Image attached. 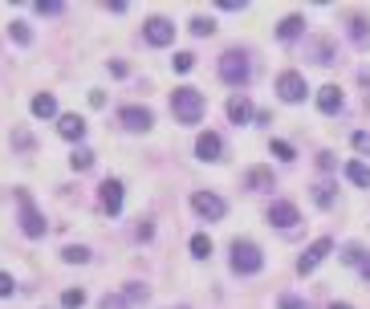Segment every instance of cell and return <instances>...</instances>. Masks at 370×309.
<instances>
[{
	"label": "cell",
	"instance_id": "27",
	"mask_svg": "<svg viewBox=\"0 0 370 309\" xmlns=\"http://www.w3.org/2000/svg\"><path fill=\"white\" fill-rule=\"evenodd\" d=\"M8 33H12V41H17V45H29V41H33L29 25H21V21H12V25H8Z\"/></svg>",
	"mask_w": 370,
	"mask_h": 309
},
{
	"label": "cell",
	"instance_id": "20",
	"mask_svg": "<svg viewBox=\"0 0 370 309\" xmlns=\"http://www.w3.org/2000/svg\"><path fill=\"white\" fill-rule=\"evenodd\" d=\"M61 261H65V265H86V261H90V248H82V244H69V248L61 253Z\"/></svg>",
	"mask_w": 370,
	"mask_h": 309
},
{
	"label": "cell",
	"instance_id": "3",
	"mask_svg": "<svg viewBox=\"0 0 370 309\" xmlns=\"http://www.w3.org/2000/svg\"><path fill=\"white\" fill-rule=\"evenodd\" d=\"M220 78H224L228 86H244V82L252 78V65H248V53H240V49H228V53L220 57Z\"/></svg>",
	"mask_w": 370,
	"mask_h": 309
},
{
	"label": "cell",
	"instance_id": "9",
	"mask_svg": "<svg viewBox=\"0 0 370 309\" xmlns=\"http://www.w3.org/2000/svg\"><path fill=\"white\" fill-rule=\"evenodd\" d=\"M195 155H199V159H208V163H220V159H224V142H220V134H199V138H195Z\"/></svg>",
	"mask_w": 370,
	"mask_h": 309
},
{
	"label": "cell",
	"instance_id": "17",
	"mask_svg": "<svg viewBox=\"0 0 370 309\" xmlns=\"http://www.w3.org/2000/svg\"><path fill=\"white\" fill-rule=\"evenodd\" d=\"M244 183H248L252 191H265V187H273V171H265V167H252V171L244 175Z\"/></svg>",
	"mask_w": 370,
	"mask_h": 309
},
{
	"label": "cell",
	"instance_id": "1",
	"mask_svg": "<svg viewBox=\"0 0 370 309\" xmlns=\"http://www.w3.org/2000/svg\"><path fill=\"white\" fill-rule=\"evenodd\" d=\"M171 114H175V122H184V127L199 122V118H204V94L195 86H179L171 94Z\"/></svg>",
	"mask_w": 370,
	"mask_h": 309
},
{
	"label": "cell",
	"instance_id": "34",
	"mask_svg": "<svg viewBox=\"0 0 370 309\" xmlns=\"http://www.w3.org/2000/svg\"><path fill=\"white\" fill-rule=\"evenodd\" d=\"M191 65H195V57H191V53H175V70H179V74H187Z\"/></svg>",
	"mask_w": 370,
	"mask_h": 309
},
{
	"label": "cell",
	"instance_id": "25",
	"mask_svg": "<svg viewBox=\"0 0 370 309\" xmlns=\"http://www.w3.org/2000/svg\"><path fill=\"white\" fill-rule=\"evenodd\" d=\"M191 257H199V261H204V257H212V240H208L204 232H199V236H191Z\"/></svg>",
	"mask_w": 370,
	"mask_h": 309
},
{
	"label": "cell",
	"instance_id": "33",
	"mask_svg": "<svg viewBox=\"0 0 370 309\" xmlns=\"http://www.w3.org/2000/svg\"><path fill=\"white\" fill-rule=\"evenodd\" d=\"M354 147H358L362 155H370V131H354Z\"/></svg>",
	"mask_w": 370,
	"mask_h": 309
},
{
	"label": "cell",
	"instance_id": "35",
	"mask_svg": "<svg viewBox=\"0 0 370 309\" xmlns=\"http://www.w3.org/2000/svg\"><path fill=\"white\" fill-rule=\"evenodd\" d=\"M12 289H17V285H12V277H8V273H0V297H12Z\"/></svg>",
	"mask_w": 370,
	"mask_h": 309
},
{
	"label": "cell",
	"instance_id": "13",
	"mask_svg": "<svg viewBox=\"0 0 370 309\" xmlns=\"http://www.w3.org/2000/svg\"><path fill=\"white\" fill-rule=\"evenodd\" d=\"M102 208H106L110 216L122 212V183H118V179H106V183H102Z\"/></svg>",
	"mask_w": 370,
	"mask_h": 309
},
{
	"label": "cell",
	"instance_id": "29",
	"mask_svg": "<svg viewBox=\"0 0 370 309\" xmlns=\"http://www.w3.org/2000/svg\"><path fill=\"white\" fill-rule=\"evenodd\" d=\"M212 29H216V25H212L208 17H195V21H191V33H195V37H212Z\"/></svg>",
	"mask_w": 370,
	"mask_h": 309
},
{
	"label": "cell",
	"instance_id": "23",
	"mask_svg": "<svg viewBox=\"0 0 370 309\" xmlns=\"http://www.w3.org/2000/svg\"><path fill=\"white\" fill-rule=\"evenodd\" d=\"M122 297H127L131 306H139V301H146V297H151V289H146V285H139V281H131V285L122 289Z\"/></svg>",
	"mask_w": 370,
	"mask_h": 309
},
{
	"label": "cell",
	"instance_id": "19",
	"mask_svg": "<svg viewBox=\"0 0 370 309\" xmlns=\"http://www.w3.org/2000/svg\"><path fill=\"white\" fill-rule=\"evenodd\" d=\"M346 179L358 183V187H370V167L367 163H346Z\"/></svg>",
	"mask_w": 370,
	"mask_h": 309
},
{
	"label": "cell",
	"instance_id": "40",
	"mask_svg": "<svg viewBox=\"0 0 370 309\" xmlns=\"http://www.w3.org/2000/svg\"><path fill=\"white\" fill-rule=\"evenodd\" d=\"M329 309H354V306H346V301H342V306H338V301H334V306H329Z\"/></svg>",
	"mask_w": 370,
	"mask_h": 309
},
{
	"label": "cell",
	"instance_id": "15",
	"mask_svg": "<svg viewBox=\"0 0 370 309\" xmlns=\"http://www.w3.org/2000/svg\"><path fill=\"white\" fill-rule=\"evenodd\" d=\"M228 118L236 122V127L248 122V118H252V102H248V98H232L228 102Z\"/></svg>",
	"mask_w": 370,
	"mask_h": 309
},
{
	"label": "cell",
	"instance_id": "18",
	"mask_svg": "<svg viewBox=\"0 0 370 309\" xmlns=\"http://www.w3.org/2000/svg\"><path fill=\"white\" fill-rule=\"evenodd\" d=\"M301 29H305V21H301V17H285V21L277 25V37H281V41H293Z\"/></svg>",
	"mask_w": 370,
	"mask_h": 309
},
{
	"label": "cell",
	"instance_id": "2",
	"mask_svg": "<svg viewBox=\"0 0 370 309\" xmlns=\"http://www.w3.org/2000/svg\"><path fill=\"white\" fill-rule=\"evenodd\" d=\"M261 265H265V257H261V248L252 240H236L232 244V273L252 277V273H261Z\"/></svg>",
	"mask_w": 370,
	"mask_h": 309
},
{
	"label": "cell",
	"instance_id": "7",
	"mask_svg": "<svg viewBox=\"0 0 370 309\" xmlns=\"http://www.w3.org/2000/svg\"><path fill=\"white\" fill-rule=\"evenodd\" d=\"M142 37H146V45L163 49V45L175 41V25H171V21H163V17H151V21L142 25Z\"/></svg>",
	"mask_w": 370,
	"mask_h": 309
},
{
	"label": "cell",
	"instance_id": "6",
	"mask_svg": "<svg viewBox=\"0 0 370 309\" xmlns=\"http://www.w3.org/2000/svg\"><path fill=\"white\" fill-rule=\"evenodd\" d=\"M191 208H195L204 220H224V212H228L216 191H195V195H191Z\"/></svg>",
	"mask_w": 370,
	"mask_h": 309
},
{
	"label": "cell",
	"instance_id": "12",
	"mask_svg": "<svg viewBox=\"0 0 370 309\" xmlns=\"http://www.w3.org/2000/svg\"><path fill=\"white\" fill-rule=\"evenodd\" d=\"M57 134L69 138V142H82V138H86V118H82V114H61V118H57Z\"/></svg>",
	"mask_w": 370,
	"mask_h": 309
},
{
	"label": "cell",
	"instance_id": "5",
	"mask_svg": "<svg viewBox=\"0 0 370 309\" xmlns=\"http://www.w3.org/2000/svg\"><path fill=\"white\" fill-rule=\"evenodd\" d=\"M329 253H334V240H329V236L314 240V244H309V248L301 253V261H297V273H301V277H309V273H314V268H318L325 257H329Z\"/></svg>",
	"mask_w": 370,
	"mask_h": 309
},
{
	"label": "cell",
	"instance_id": "21",
	"mask_svg": "<svg viewBox=\"0 0 370 309\" xmlns=\"http://www.w3.org/2000/svg\"><path fill=\"white\" fill-rule=\"evenodd\" d=\"M350 37L358 45H370V25H367V17H354L350 21Z\"/></svg>",
	"mask_w": 370,
	"mask_h": 309
},
{
	"label": "cell",
	"instance_id": "31",
	"mask_svg": "<svg viewBox=\"0 0 370 309\" xmlns=\"http://www.w3.org/2000/svg\"><path fill=\"white\" fill-rule=\"evenodd\" d=\"M102 309H131V301H127L122 293H106V297H102Z\"/></svg>",
	"mask_w": 370,
	"mask_h": 309
},
{
	"label": "cell",
	"instance_id": "4",
	"mask_svg": "<svg viewBox=\"0 0 370 309\" xmlns=\"http://www.w3.org/2000/svg\"><path fill=\"white\" fill-rule=\"evenodd\" d=\"M17 208H21V228H25V236H45V220H41V212L33 208V195L25 191V187H17Z\"/></svg>",
	"mask_w": 370,
	"mask_h": 309
},
{
	"label": "cell",
	"instance_id": "37",
	"mask_svg": "<svg viewBox=\"0 0 370 309\" xmlns=\"http://www.w3.org/2000/svg\"><path fill=\"white\" fill-rule=\"evenodd\" d=\"M318 167H322V171H329V167H334V155H329V151H322V155H318Z\"/></svg>",
	"mask_w": 370,
	"mask_h": 309
},
{
	"label": "cell",
	"instance_id": "22",
	"mask_svg": "<svg viewBox=\"0 0 370 309\" xmlns=\"http://www.w3.org/2000/svg\"><path fill=\"white\" fill-rule=\"evenodd\" d=\"M69 163H74V171H90V167H94V151H86V147H78V151L69 155Z\"/></svg>",
	"mask_w": 370,
	"mask_h": 309
},
{
	"label": "cell",
	"instance_id": "11",
	"mask_svg": "<svg viewBox=\"0 0 370 309\" xmlns=\"http://www.w3.org/2000/svg\"><path fill=\"white\" fill-rule=\"evenodd\" d=\"M118 118H122V127H127V131H151V122H155V118H151V110H142V106H122V110H118Z\"/></svg>",
	"mask_w": 370,
	"mask_h": 309
},
{
	"label": "cell",
	"instance_id": "28",
	"mask_svg": "<svg viewBox=\"0 0 370 309\" xmlns=\"http://www.w3.org/2000/svg\"><path fill=\"white\" fill-rule=\"evenodd\" d=\"M269 151L277 155L281 163H293V159H297V155H293V147H289V142H281V138H277V142H273V147H269Z\"/></svg>",
	"mask_w": 370,
	"mask_h": 309
},
{
	"label": "cell",
	"instance_id": "38",
	"mask_svg": "<svg viewBox=\"0 0 370 309\" xmlns=\"http://www.w3.org/2000/svg\"><path fill=\"white\" fill-rule=\"evenodd\" d=\"M281 309H305L297 297H281Z\"/></svg>",
	"mask_w": 370,
	"mask_h": 309
},
{
	"label": "cell",
	"instance_id": "16",
	"mask_svg": "<svg viewBox=\"0 0 370 309\" xmlns=\"http://www.w3.org/2000/svg\"><path fill=\"white\" fill-rule=\"evenodd\" d=\"M33 114H37V118H53V114H57V98H53V94H37V98H33Z\"/></svg>",
	"mask_w": 370,
	"mask_h": 309
},
{
	"label": "cell",
	"instance_id": "10",
	"mask_svg": "<svg viewBox=\"0 0 370 309\" xmlns=\"http://www.w3.org/2000/svg\"><path fill=\"white\" fill-rule=\"evenodd\" d=\"M297 220H301V216H297V208H293L289 200H277V204L269 208V224H273V228H281V232H289Z\"/></svg>",
	"mask_w": 370,
	"mask_h": 309
},
{
	"label": "cell",
	"instance_id": "36",
	"mask_svg": "<svg viewBox=\"0 0 370 309\" xmlns=\"http://www.w3.org/2000/svg\"><path fill=\"white\" fill-rule=\"evenodd\" d=\"M12 142H17L21 151H29V147H33V138H29V134H25V131H17V134H12Z\"/></svg>",
	"mask_w": 370,
	"mask_h": 309
},
{
	"label": "cell",
	"instance_id": "30",
	"mask_svg": "<svg viewBox=\"0 0 370 309\" xmlns=\"http://www.w3.org/2000/svg\"><path fill=\"white\" fill-rule=\"evenodd\" d=\"M342 261H350V265H362V261H367V253H362L358 244H346V248H342Z\"/></svg>",
	"mask_w": 370,
	"mask_h": 309
},
{
	"label": "cell",
	"instance_id": "32",
	"mask_svg": "<svg viewBox=\"0 0 370 309\" xmlns=\"http://www.w3.org/2000/svg\"><path fill=\"white\" fill-rule=\"evenodd\" d=\"M33 8H37V12H45V17H57V12H61V0H37Z\"/></svg>",
	"mask_w": 370,
	"mask_h": 309
},
{
	"label": "cell",
	"instance_id": "41",
	"mask_svg": "<svg viewBox=\"0 0 370 309\" xmlns=\"http://www.w3.org/2000/svg\"><path fill=\"white\" fill-rule=\"evenodd\" d=\"M179 309H187V306H179Z\"/></svg>",
	"mask_w": 370,
	"mask_h": 309
},
{
	"label": "cell",
	"instance_id": "8",
	"mask_svg": "<svg viewBox=\"0 0 370 309\" xmlns=\"http://www.w3.org/2000/svg\"><path fill=\"white\" fill-rule=\"evenodd\" d=\"M277 94L285 98V102H301V98H305V78L293 74V70H285V74L277 78Z\"/></svg>",
	"mask_w": 370,
	"mask_h": 309
},
{
	"label": "cell",
	"instance_id": "24",
	"mask_svg": "<svg viewBox=\"0 0 370 309\" xmlns=\"http://www.w3.org/2000/svg\"><path fill=\"white\" fill-rule=\"evenodd\" d=\"M61 306L65 309H82L86 306V289H65V293H61Z\"/></svg>",
	"mask_w": 370,
	"mask_h": 309
},
{
	"label": "cell",
	"instance_id": "26",
	"mask_svg": "<svg viewBox=\"0 0 370 309\" xmlns=\"http://www.w3.org/2000/svg\"><path fill=\"white\" fill-rule=\"evenodd\" d=\"M314 200H318V208H334V187H329V183H318V187H314Z\"/></svg>",
	"mask_w": 370,
	"mask_h": 309
},
{
	"label": "cell",
	"instance_id": "14",
	"mask_svg": "<svg viewBox=\"0 0 370 309\" xmlns=\"http://www.w3.org/2000/svg\"><path fill=\"white\" fill-rule=\"evenodd\" d=\"M318 106H322V114H338V110H342V89L322 86L318 89Z\"/></svg>",
	"mask_w": 370,
	"mask_h": 309
},
{
	"label": "cell",
	"instance_id": "39",
	"mask_svg": "<svg viewBox=\"0 0 370 309\" xmlns=\"http://www.w3.org/2000/svg\"><path fill=\"white\" fill-rule=\"evenodd\" d=\"M362 277H367V281H370V257H367V261H362Z\"/></svg>",
	"mask_w": 370,
	"mask_h": 309
}]
</instances>
